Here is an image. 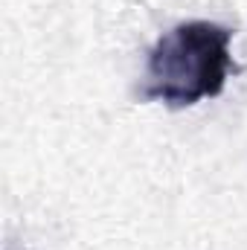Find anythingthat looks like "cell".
I'll list each match as a JSON object with an SVG mask.
<instances>
[{"label": "cell", "instance_id": "6da1fadb", "mask_svg": "<svg viewBox=\"0 0 247 250\" xmlns=\"http://www.w3.org/2000/svg\"><path fill=\"white\" fill-rule=\"evenodd\" d=\"M230 41L233 29L215 21H184L172 26L148 53L143 96L172 108L218 96L233 73Z\"/></svg>", "mask_w": 247, "mask_h": 250}]
</instances>
